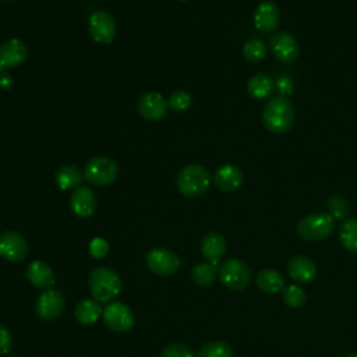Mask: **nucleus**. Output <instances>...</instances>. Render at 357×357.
<instances>
[{
  "label": "nucleus",
  "instance_id": "f257e3e1",
  "mask_svg": "<svg viewBox=\"0 0 357 357\" xmlns=\"http://www.w3.org/2000/svg\"><path fill=\"white\" fill-rule=\"evenodd\" d=\"M264 126L273 134H283L293 127L294 107L286 96L271 98L262 110Z\"/></svg>",
  "mask_w": 357,
  "mask_h": 357
},
{
  "label": "nucleus",
  "instance_id": "f03ea898",
  "mask_svg": "<svg viewBox=\"0 0 357 357\" xmlns=\"http://www.w3.org/2000/svg\"><path fill=\"white\" fill-rule=\"evenodd\" d=\"M211 184L209 172L197 163H191L180 169L176 177V185L178 191L185 197L202 195Z\"/></svg>",
  "mask_w": 357,
  "mask_h": 357
},
{
  "label": "nucleus",
  "instance_id": "7ed1b4c3",
  "mask_svg": "<svg viewBox=\"0 0 357 357\" xmlns=\"http://www.w3.org/2000/svg\"><path fill=\"white\" fill-rule=\"evenodd\" d=\"M89 290L96 301H112L121 290V280L114 271L100 266L89 275Z\"/></svg>",
  "mask_w": 357,
  "mask_h": 357
},
{
  "label": "nucleus",
  "instance_id": "20e7f679",
  "mask_svg": "<svg viewBox=\"0 0 357 357\" xmlns=\"http://www.w3.org/2000/svg\"><path fill=\"white\" fill-rule=\"evenodd\" d=\"M335 227V219L329 213H311L297 223V234L305 241H319L329 237Z\"/></svg>",
  "mask_w": 357,
  "mask_h": 357
},
{
  "label": "nucleus",
  "instance_id": "39448f33",
  "mask_svg": "<svg viewBox=\"0 0 357 357\" xmlns=\"http://www.w3.org/2000/svg\"><path fill=\"white\" fill-rule=\"evenodd\" d=\"M220 282L229 289V290H243L248 286L251 282V271L248 265L240 259L230 258L226 259L219 271H218Z\"/></svg>",
  "mask_w": 357,
  "mask_h": 357
},
{
  "label": "nucleus",
  "instance_id": "423d86ee",
  "mask_svg": "<svg viewBox=\"0 0 357 357\" xmlns=\"http://www.w3.org/2000/svg\"><path fill=\"white\" fill-rule=\"evenodd\" d=\"M119 176V166L106 156H95L89 159L84 167V177L95 185H109Z\"/></svg>",
  "mask_w": 357,
  "mask_h": 357
},
{
  "label": "nucleus",
  "instance_id": "0eeeda50",
  "mask_svg": "<svg viewBox=\"0 0 357 357\" xmlns=\"http://www.w3.org/2000/svg\"><path fill=\"white\" fill-rule=\"evenodd\" d=\"M103 321L105 324L114 332L124 333L130 331L135 324V315L132 310L119 301H112L103 310Z\"/></svg>",
  "mask_w": 357,
  "mask_h": 357
},
{
  "label": "nucleus",
  "instance_id": "6e6552de",
  "mask_svg": "<svg viewBox=\"0 0 357 357\" xmlns=\"http://www.w3.org/2000/svg\"><path fill=\"white\" fill-rule=\"evenodd\" d=\"M145 262L146 266L149 268V271H152L156 275L160 276H169L172 273H174L178 266L181 265L180 258L167 248L163 247H156L152 248L146 257H145Z\"/></svg>",
  "mask_w": 357,
  "mask_h": 357
},
{
  "label": "nucleus",
  "instance_id": "1a4fd4ad",
  "mask_svg": "<svg viewBox=\"0 0 357 357\" xmlns=\"http://www.w3.org/2000/svg\"><path fill=\"white\" fill-rule=\"evenodd\" d=\"M29 247L26 240L14 230L0 233V257L8 262H22L28 255Z\"/></svg>",
  "mask_w": 357,
  "mask_h": 357
},
{
  "label": "nucleus",
  "instance_id": "9d476101",
  "mask_svg": "<svg viewBox=\"0 0 357 357\" xmlns=\"http://www.w3.org/2000/svg\"><path fill=\"white\" fill-rule=\"evenodd\" d=\"M88 28L92 39L98 43L107 45L116 38V22L113 17L106 11H95L91 14L88 21Z\"/></svg>",
  "mask_w": 357,
  "mask_h": 357
},
{
  "label": "nucleus",
  "instance_id": "9b49d317",
  "mask_svg": "<svg viewBox=\"0 0 357 357\" xmlns=\"http://www.w3.org/2000/svg\"><path fill=\"white\" fill-rule=\"evenodd\" d=\"M269 49L282 63H291L300 54L298 42L290 32L286 31H279L271 36Z\"/></svg>",
  "mask_w": 357,
  "mask_h": 357
},
{
  "label": "nucleus",
  "instance_id": "f8f14e48",
  "mask_svg": "<svg viewBox=\"0 0 357 357\" xmlns=\"http://www.w3.org/2000/svg\"><path fill=\"white\" fill-rule=\"evenodd\" d=\"M66 307L64 296L60 290L56 289H46L36 300L35 312L39 318L45 321H52L57 318Z\"/></svg>",
  "mask_w": 357,
  "mask_h": 357
},
{
  "label": "nucleus",
  "instance_id": "ddd939ff",
  "mask_svg": "<svg viewBox=\"0 0 357 357\" xmlns=\"http://www.w3.org/2000/svg\"><path fill=\"white\" fill-rule=\"evenodd\" d=\"M28 57V46L17 39L11 38L0 45V73L14 68L25 61Z\"/></svg>",
  "mask_w": 357,
  "mask_h": 357
},
{
  "label": "nucleus",
  "instance_id": "4468645a",
  "mask_svg": "<svg viewBox=\"0 0 357 357\" xmlns=\"http://www.w3.org/2000/svg\"><path fill=\"white\" fill-rule=\"evenodd\" d=\"M167 107H169L167 102L158 92L144 93L138 99V103H137L138 113L145 120H151V121H156V120H160L162 117H165V114L167 112Z\"/></svg>",
  "mask_w": 357,
  "mask_h": 357
},
{
  "label": "nucleus",
  "instance_id": "2eb2a0df",
  "mask_svg": "<svg viewBox=\"0 0 357 357\" xmlns=\"http://www.w3.org/2000/svg\"><path fill=\"white\" fill-rule=\"evenodd\" d=\"M280 21V10L273 1H262L254 11V25L264 33L273 32Z\"/></svg>",
  "mask_w": 357,
  "mask_h": 357
},
{
  "label": "nucleus",
  "instance_id": "dca6fc26",
  "mask_svg": "<svg viewBox=\"0 0 357 357\" xmlns=\"http://www.w3.org/2000/svg\"><path fill=\"white\" fill-rule=\"evenodd\" d=\"M71 211L79 218L91 216L96 209V197L89 187H78L70 199Z\"/></svg>",
  "mask_w": 357,
  "mask_h": 357
},
{
  "label": "nucleus",
  "instance_id": "f3484780",
  "mask_svg": "<svg viewBox=\"0 0 357 357\" xmlns=\"http://www.w3.org/2000/svg\"><path fill=\"white\" fill-rule=\"evenodd\" d=\"M243 172L240 170V167L231 163L220 166L213 174V183L216 184V187L227 192L237 190L243 184Z\"/></svg>",
  "mask_w": 357,
  "mask_h": 357
},
{
  "label": "nucleus",
  "instance_id": "a211bd4d",
  "mask_svg": "<svg viewBox=\"0 0 357 357\" xmlns=\"http://www.w3.org/2000/svg\"><path fill=\"white\" fill-rule=\"evenodd\" d=\"M289 276L298 283H308L315 278V264L305 255H294L287 262Z\"/></svg>",
  "mask_w": 357,
  "mask_h": 357
},
{
  "label": "nucleus",
  "instance_id": "6ab92c4d",
  "mask_svg": "<svg viewBox=\"0 0 357 357\" xmlns=\"http://www.w3.org/2000/svg\"><path fill=\"white\" fill-rule=\"evenodd\" d=\"M201 252L209 264L218 265V262L222 259V257L226 252L225 237L218 231H211L205 234L201 241Z\"/></svg>",
  "mask_w": 357,
  "mask_h": 357
},
{
  "label": "nucleus",
  "instance_id": "aec40b11",
  "mask_svg": "<svg viewBox=\"0 0 357 357\" xmlns=\"http://www.w3.org/2000/svg\"><path fill=\"white\" fill-rule=\"evenodd\" d=\"M26 278L33 286L40 289H52L56 282L50 265L43 261H32L26 269Z\"/></svg>",
  "mask_w": 357,
  "mask_h": 357
},
{
  "label": "nucleus",
  "instance_id": "412c9836",
  "mask_svg": "<svg viewBox=\"0 0 357 357\" xmlns=\"http://www.w3.org/2000/svg\"><path fill=\"white\" fill-rule=\"evenodd\" d=\"M257 286L262 293L268 294H275L279 291H283L284 286V279L283 276L275 271V269H262L257 275Z\"/></svg>",
  "mask_w": 357,
  "mask_h": 357
},
{
  "label": "nucleus",
  "instance_id": "4be33fe9",
  "mask_svg": "<svg viewBox=\"0 0 357 357\" xmlns=\"http://www.w3.org/2000/svg\"><path fill=\"white\" fill-rule=\"evenodd\" d=\"M102 314L103 310L99 301H96L95 298H84L75 307V318L82 325L95 324Z\"/></svg>",
  "mask_w": 357,
  "mask_h": 357
},
{
  "label": "nucleus",
  "instance_id": "5701e85b",
  "mask_svg": "<svg viewBox=\"0 0 357 357\" xmlns=\"http://www.w3.org/2000/svg\"><path fill=\"white\" fill-rule=\"evenodd\" d=\"M82 178H84V172H81L77 166H73V165L64 166L59 169L56 173V184L63 191L78 188Z\"/></svg>",
  "mask_w": 357,
  "mask_h": 357
},
{
  "label": "nucleus",
  "instance_id": "b1692460",
  "mask_svg": "<svg viewBox=\"0 0 357 357\" xmlns=\"http://www.w3.org/2000/svg\"><path fill=\"white\" fill-rule=\"evenodd\" d=\"M275 84L266 74H255L247 82V91L254 99H265L273 92Z\"/></svg>",
  "mask_w": 357,
  "mask_h": 357
},
{
  "label": "nucleus",
  "instance_id": "393cba45",
  "mask_svg": "<svg viewBox=\"0 0 357 357\" xmlns=\"http://www.w3.org/2000/svg\"><path fill=\"white\" fill-rule=\"evenodd\" d=\"M339 240L347 251L357 254V218H349L342 222L339 227Z\"/></svg>",
  "mask_w": 357,
  "mask_h": 357
},
{
  "label": "nucleus",
  "instance_id": "a878e982",
  "mask_svg": "<svg viewBox=\"0 0 357 357\" xmlns=\"http://www.w3.org/2000/svg\"><path fill=\"white\" fill-rule=\"evenodd\" d=\"M218 275V266L209 262L197 264L191 271L192 280L199 286H209L215 282Z\"/></svg>",
  "mask_w": 357,
  "mask_h": 357
},
{
  "label": "nucleus",
  "instance_id": "bb28decb",
  "mask_svg": "<svg viewBox=\"0 0 357 357\" xmlns=\"http://www.w3.org/2000/svg\"><path fill=\"white\" fill-rule=\"evenodd\" d=\"M268 49L261 39H250L243 46V56L251 63H259L266 57Z\"/></svg>",
  "mask_w": 357,
  "mask_h": 357
},
{
  "label": "nucleus",
  "instance_id": "cd10ccee",
  "mask_svg": "<svg viewBox=\"0 0 357 357\" xmlns=\"http://www.w3.org/2000/svg\"><path fill=\"white\" fill-rule=\"evenodd\" d=\"M197 357H233V350L226 342L212 340L199 349Z\"/></svg>",
  "mask_w": 357,
  "mask_h": 357
},
{
  "label": "nucleus",
  "instance_id": "c85d7f7f",
  "mask_svg": "<svg viewBox=\"0 0 357 357\" xmlns=\"http://www.w3.org/2000/svg\"><path fill=\"white\" fill-rule=\"evenodd\" d=\"M305 291L298 284H290L283 289V301L287 307L298 308L305 303Z\"/></svg>",
  "mask_w": 357,
  "mask_h": 357
},
{
  "label": "nucleus",
  "instance_id": "c756f323",
  "mask_svg": "<svg viewBox=\"0 0 357 357\" xmlns=\"http://www.w3.org/2000/svg\"><path fill=\"white\" fill-rule=\"evenodd\" d=\"M191 96L185 91H174L167 100V105L174 112H185L191 106Z\"/></svg>",
  "mask_w": 357,
  "mask_h": 357
},
{
  "label": "nucleus",
  "instance_id": "7c9ffc66",
  "mask_svg": "<svg viewBox=\"0 0 357 357\" xmlns=\"http://www.w3.org/2000/svg\"><path fill=\"white\" fill-rule=\"evenodd\" d=\"M160 357H194V354L188 349V346L181 343H173V344H169L162 351Z\"/></svg>",
  "mask_w": 357,
  "mask_h": 357
},
{
  "label": "nucleus",
  "instance_id": "2f4dec72",
  "mask_svg": "<svg viewBox=\"0 0 357 357\" xmlns=\"http://www.w3.org/2000/svg\"><path fill=\"white\" fill-rule=\"evenodd\" d=\"M109 252V244L102 237H95L89 243V254L93 258H103Z\"/></svg>",
  "mask_w": 357,
  "mask_h": 357
},
{
  "label": "nucleus",
  "instance_id": "473e14b6",
  "mask_svg": "<svg viewBox=\"0 0 357 357\" xmlns=\"http://www.w3.org/2000/svg\"><path fill=\"white\" fill-rule=\"evenodd\" d=\"M328 205H329V209L332 212L331 215L333 219H343L347 215V205L342 198L331 197Z\"/></svg>",
  "mask_w": 357,
  "mask_h": 357
},
{
  "label": "nucleus",
  "instance_id": "72a5a7b5",
  "mask_svg": "<svg viewBox=\"0 0 357 357\" xmlns=\"http://www.w3.org/2000/svg\"><path fill=\"white\" fill-rule=\"evenodd\" d=\"M13 349V335L3 324H0V356H6Z\"/></svg>",
  "mask_w": 357,
  "mask_h": 357
},
{
  "label": "nucleus",
  "instance_id": "f704fd0d",
  "mask_svg": "<svg viewBox=\"0 0 357 357\" xmlns=\"http://www.w3.org/2000/svg\"><path fill=\"white\" fill-rule=\"evenodd\" d=\"M14 84V78L10 73L7 71H3L0 73V88L4 89V91H8Z\"/></svg>",
  "mask_w": 357,
  "mask_h": 357
},
{
  "label": "nucleus",
  "instance_id": "c9c22d12",
  "mask_svg": "<svg viewBox=\"0 0 357 357\" xmlns=\"http://www.w3.org/2000/svg\"><path fill=\"white\" fill-rule=\"evenodd\" d=\"M344 357H357V354L353 353V354H347V356H344Z\"/></svg>",
  "mask_w": 357,
  "mask_h": 357
},
{
  "label": "nucleus",
  "instance_id": "e433bc0d",
  "mask_svg": "<svg viewBox=\"0 0 357 357\" xmlns=\"http://www.w3.org/2000/svg\"><path fill=\"white\" fill-rule=\"evenodd\" d=\"M178 1H187V0H178Z\"/></svg>",
  "mask_w": 357,
  "mask_h": 357
}]
</instances>
